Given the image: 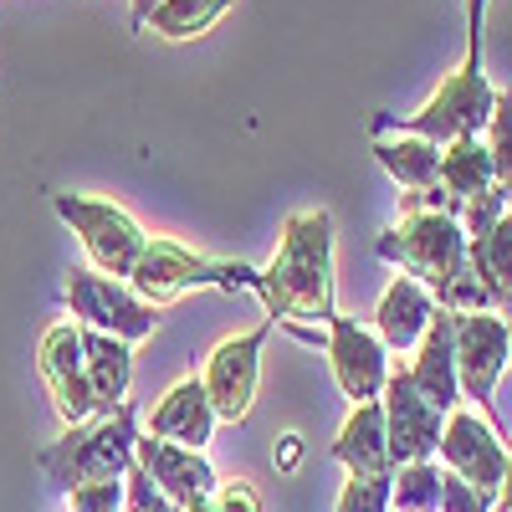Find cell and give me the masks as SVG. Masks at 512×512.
Returning <instances> with one entry per match:
<instances>
[{"instance_id":"obj_1","label":"cell","mask_w":512,"mask_h":512,"mask_svg":"<svg viewBox=\"0 0 512 512\" xmlns=\"http://www.w3.org/2000/svg\"><path fill=\"white\" fill-rule=\"evenodd\" d=\"M256 297L272 323H303L318 328L338 313V282H333V216L328 210H292L277 256L256 272Z\"/></svg>"},{"instance_id":"obj_2","label":"cell","mask_w":512,"mask_h":512,"mask_svg":"<svg viewBox=\"0 0 512 512\" xmlns=\"http://www.w3.org/2000/svg\"><path fill=\"white\" fill-rule=\"evenodd\" d=\"M379 262L400 267L446 313H492L482 282L466 262V231L451 210H400V221L374 241Z\"/></svg>"},{"instance_id":"obj_3","label":"cell","mask_w":512,"mask_h":512,"mask_svg":"<svg viewBox=\"0 0 512 512\" xmlns=\"http://www.w3.org/2000/svg\"><path fill=\"white\" fill-rule=\"evenodd\" d=\"M482 21H487V0H466V57L446 72V82L415 113H374V123H369L374 139L410 134V139L446 149L456 139H482L487 134L497 88L487 82V67H482Z\"/></svg>"},{"instance_id":"obj_4","label":"cell","mask_w":512,"mask_h":512,"mask_svg":"<svg viewBox=\"0 0 512 512\" xmlns=\"http://www.w3.org/2000/svg\"><path fill=\"white\" fill-rule=\"evenodd\" d=\"M134 441H139V405L123 400L113 415L67 425V436L41 451V472L62 492L82 482H123V472L134 466Z\"/></svg>"},{"instance_id":"obj_5","label":"cell","mask_w":512,"mask_h":512,"mask_svg":"<svg viewBox=\"0 0 512 512\" xmlns=\"http://www.w3.org/2000/svg\"><path fill=\"white\" fill-rule=\"evenodd\" d=\"M128 287H134L149 308H164V303H180L185 292H200V287H216V292H241L246 287L251 292L256 287V267H246V262H210V256L169 241V236H149Z\"/></svg>"},{"instance_id":"obj_6","label":"cell","mask_w":512,"mask_h":512,"mask_svg":"<svg viewBox=\"0 0 512 512\" xmlns=\"http://www.w3.org/2000/svg\"><path fill=\"white\" fill-rule=\"evenodd\" d=\"M52 210L72 226V236L82 241L93 272H103V277H113V282H128V277H134L139 256H144V246H149V231H144L134 216H128L123 205L57 190V195H52Z\"/></svg>"},{"instance_id":"obj_7","label":"cell","mask_w":512,"mask_h":512,"mask_svg":"<svg viewBox=\"0 0 512 512\" xmlns=\"http://www.w3.org/2000/svg\"><path fill=\"white\" fill-rule=\"evenodd\" d=\"M282 328L292 338H303V344H318L328 354L338 390H344L354 405L379 400L384 379H390V349L374 338V328H364L359 318H344V313H333L323 328H308V323H282Z\"/></svg>"},{"instance_id":"obj_8","label":"cell","mask_w":512,"mask_h":512,"mask_svg":"<svg viewBox=\"0 0 512 512\" xmlns=\"http://www.w3.org/2000/svg\"><path fill=\"white\" fill-rule=\"evenodd\" d=\"M67 308H72L77 328L123 338V344H139V338H149V333L164 323L159 308H149L134 287L113 282V277H103V272H72V277H67Z\"/></svg>"},{"instance_id":"obj_9","label":"cell","mask_w":512,"mask_h":512,"mask_svg":"<svg viewBox=\"0 0 512 512\" xmlns=\"http://www.w3.org/2000/svg\"><path fill=\"white\" fill-rule=\"evenodd\" d=\"M441 461H446V472L456 477V482H466L472 492H482V497H492L497 502V487H502V477H507V461H512V446L502 441V431L487 420V415H477V410H451L446 415V425H441Z\"/></svg>"},{"instance_id":"obj_10","label":"cell","mask_w":512,"mask_h":512,"mask_svg":"<svg viewBox=\"0 0 512 512\" xmlns=\"http://www.w3.org/2000/svg\"><path fill=\"white\" fill-rule=\"evenodd\" d=\"M507 328L512 318L502 313H456V384H461V400L482 405V415L497 425V410H492V395H497V379L512 359V344H507Z\"/></svg>"},{"instance_id":"obj_11","label":"cell","mask_w":512,"mask_h":512,"mask_svg":"<svg viewBox=\"0 0 512 512\" xmlns=\"http://www.w3.org/2000/svg\"><path fill=\"white\" fill-rule=\"evenodd\" d=\"M277 333L272 318H262L256 328L226 338V344L210 354L200 384H205V400L210 410H216V420H246L251 405H256V384H262V349H267V338Z\"/></svg>"},{"instance_id":"obj_12","label":"cell","mask_w":512,"mask_h":512,"mask_svg":"<svg viewBox=\"0 0 512 512\" xmlns=\"http://www.w3.org/2000/svg\"><path fill=\"white\" fill-rule=\"evenodd\" d=\"M379 410H384V441H390V461L395 466L436 456L446 415L415 390L405 369H390V379H384V390H379Z\"/></svg>"},{"instance_id":"obj_13","label":"cell","mask_w":512,"mask_h":512,"mask_svg":"<svg viewBox=\"0 0 512 512\" xmlns=\"http://www.w3.org/2000/svg\"><path fill=\"white\" fill-rule=\"evenodd\" d=\"M36 369H41V384H47V395H52V405L67 425L93 420V384H88V364H82L77 323H52L41 333Z\"/></svg>"},{"instance_id":"obj_14","label":"cell","mask_w":512,"mask_h":512,"mask_svg":"<svg viewBox=\"0 0 512 512\" xmlns=\"http://www.w3.org/2000/svg\"><path fill=\"white\" fill-rule=\"evenodd\" d=\"M134 466L139 472L175 502V507H195V502H210L221 487L216 466L205 461V451H185V446H169L149 431H139L134 441Z\"/></svg>"},{"instance_id":"obj_15","label":"cell","mask_w":512,"mask_h":512,"mask_svg":"<svg viewBox=\"0 0 512 512\" xmlns=\"http://www.w3.org/2000/svg\"><path fill=\"white\" fill-rule=\"evenodd\" d=\"M451 328H456V313H436L431 318V328H425V338L415 344V359H410V384L431 400L441 415H451L456 405H461V384H456V338H451Z\"/></svg>"},{"instance_id":"obj_16","label":"cell","mask_w":512,"mask_h":512,"mask_svg":"<svg viewBox=\"0 0 512 512\" xmlns=\"http://www.w3.org/2000/svg\"><path fill=\"white\" fill-rule=\"evenodd\" d=\"M436 313H441L436 297L425 292L415 277L400 272L390 287H384L379 308H374V338H379L390 354H415V344L425 338V328H431Z\"/></svg>"},{"instance_id":"obj_17","label":"cell","mask_w":512,"mask_h":512,"mask_svg":"<svg viewBox=\"0 0 512 512\" xmlns=\"http://www.w3.org/2000/svg\"><path fill=\"white\" fill-rule=\"evenodd\" d=\"M216 410L205 400V384L200 379H180L175 390H164V400L149 410V436L169 441V446H185V451H205L210 436H216Z\"/></svg>"},{"instance_id":"obj_18","label":"cell","mask_w":512,"mask_h":512,"mask_svg":"<svg viewBox=\"0 0 512 512\" xmlns=\"http://www.w3.org/2000/svg\"><path fill=\"white\" fill-rule=\"evenodd\" d=\"M466 262H472V277L482 282L492 313H512V205H502V216L482 231L466 236Z\"/></svg>"},{"instance_id":"obj_19","label":"cell","mask_w":512,"mask_h":512,"mask_svg":"<svg viewBox=\"0 0 512 512\" xmlns=\"http://www.w3.org/2000/svg\"><path fill=\"white\" fill-rule=\"evenodd\" d=\"M333 461L344 466L349 477H395L390 441H384V410H379V400L354 405V415L344 420V431H338V441H333Z\"/></svg>"},{"instance_id":"obj_20","label":"cell","mask_w":512,"mask_h":512,"mask_svg":"<svg viewBox=\"0 0 512 512\" xmlns=\"http://www.w3.org/2000/svg\"><path fill=\"white\" fill-rule=\"evenodd\" d=\"M82 333V364H88V384H93V415H113L128 400V384H134V344L93 328Z\"/></svg>"},{"instance_id":"obj_21","label":"cell","mask_w":512,"mask_h":512,"mask_svg":"<svg viewBox=\"0 0 512 512\" xmlns=\"http://www.w3.org/2000/svg\"><path fill=\"white\" fill-rule=\"evenodd\" d=\"M492 190H497V175H492V154L482 139H456L441 149V195L451 200L456 221H461V210H472Z\"/></svg>"},{"instance_id":"obj_22","label":"cell","mask_w":512,"mask_h":512,"mask_svg":"<svg viewBox=\"0 0 512 512\" xmlns=\"http://www.w3.org/2000/svg\"><path fill=\"white\" fill-rule=\"evenodd\" d=\"M374 159L405 195L441 190V149L436 144L410 139V134H390V139H374Z\"/></svg>"},{"instance_id":"obj_23","label":"cell","mask_w":512,"mask_h":512,"mask_svg":"<svg viewBox=\"0 0 512 512\" xmlns=\"http://www.w3.org/2000/svg\"><path fill=\"white\" fill-rule=\"evenodd\" d=\"M231 6L236 0H159L144 26L164 41H190V36H205Z\"/></svg>"},{"instance_id":"obj_24","label":"cell","mask_w":512,"mask_h":512,"mask_svg":"<svg viewBox=\"0 0 512 512\" xmlns=\"http://www.w3.org/2000/svg\"><path fill=\"white\" fill-rule=\"evenodd\" d=\"M441 466L436 461H410L395 466V492H390V512H436L441 507Z\"/></svg>"},{"instance_id":"obj_25","label":"cell","mask_w":512,"mask_h":512,"mask_svg":"<svg viewBox=\"0 0 512 512\" xmlns=\"http://www.w3.org/2000/svg\"><path fill=\"white\" fill-rule=\"evenodd\" d=\"M482 144H487V154H492L497 190L512 200V88H497V103H492V118H487Z\"/></svg>"},{"instance_id":"obj_26","label":"cell","mask_w":512,"mask_h":512,"mask_svg":"<svg viewBox=\"0 0 512 512\" xmlns=\"http://www.w3.org/2000/svg\"><path fill=\"white\" fill-rule=\"evenodd\" d=\"M390 492H395V477H349L333 512H390Z\"/></svg>"},{"instance_id":"obj_27","label":"cell","mask_w":512,"mask_h":512,"mask_svg":"<svg viewBox=\"0 0 512 512\" xmlns=\"http://www.w3.org/2000/svg\"><path fill=\"white\" fill-rule=\"evenodd\" d=\"M123 512H185V507L169 502V497L139 472V466H128V472H123Z\"/></svg>"},{"instance_id":"obj_28","label":"cell","mask_w":512,"mask_h":512,"mask_svg":"<svg viewBox=\"0 0 512 512\" xmlns=\"http://www.w3.org/2000/svg\"><path fill=\"white\" fill-rule=\"evenodd\" d=\"M72 512H123V482H82L67 492Z\"/></svg>"},{"instance_id":"obj_29","label":"cell","mask_w":512,"mask_h":512,"mask_svg":"<svg viewBox=\"0 0 512 512\" xmlns=\"http://www.w3.org/2000/svg\"><path fill=\"white\" fill-rule=\"evenodd\" d=\"M436 512H492V497H482V492H472L466 482H456L451 472L441 477V507Z\"/></svg>"},{"instance_id":"obj_30","label":"cell","mask_w":512,"mask_h":512,"mask_svg":"<svg viewBox=\"0 0 512 512\" xmlns=\"http://www.w3.org/2000/svg\"><path fill=\"white\" fill-rule=\"evenodd\" d=\"M210 502H216V512H262V497H256L246 482H221Z\"/></svg>"},{"instance_id":"obj_31","label":"cell","mask_w":512,"mask_h":512,"mask_svg":"<svg viewBox=\"0 0 512 512\" xmlns=\"http://www.w3.org/2000/svg\"><path fill=\"white\" fill-rule=\"evenodd\" d=\"M297 466H303V436L287 431V436L277 441V472H297Z\"/></svg>"},{"instance_id":"obj_32","label":"cell","mask_w":512,"mask_h":512,"mask_svg":"<svg viewBox=\"0 0 512 512\" xmlns=\"http://www.w3.org/2000/svg\"><path fill=\"white\" fill-rule=\"evenodd\" d=\"M497 507L512 512V461H507V477H502V487H497Z\"/></svg>"},{"instance_id":"obj_33","label":"cell","mask_w":512,"mask_h":512,"mask_svg":"<svg viewBox=\"0 0 512 512\" xmlns=\"http://www.w3.org/2000/svg\"><path fill=\"white\" fill-rule=\"evenodd\" d=\"M159 6V0H134V26H144L149 21V11Z\"/></svg>"},{"instance_id":"obj_34","label":"cell","mask_w":512,"mask_h":512,"mask_svg":"<svg viewBox=\"0 0 512 512\" xmlns=\"http://www.w3.org/2000/svg\"><path fill=\"white\" fill-rule=\"evenodd\" d=\"M185 512H216V502H195V507H185Z\"/></svg>"},{"instance_id":"obj_35","label":"cell","mask_w":512,"mask_h":512,"mask_svg":"<svg viewBox=\"0 0 512 512\" xmlns=\"http://www.w3.org/2000/svg\"><path fill=\"white\" fill-rule=\"evenodd\" d=\"M507 344H512V328H507ZM507 364H512V359H507Z\"/></svg>"}]
</instances>
